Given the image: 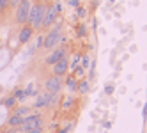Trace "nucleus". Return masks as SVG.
Listing matches in <instances>:
<instances>
[{
  "label": "nucleus",
  "instance_id": "obj_1",
  "mask_svg": "<svg viewBox=\"0 0 147 133\" xmlns=\"http://www.w3.org/2000/svg\"><path fill=\"white\" fill-rule=\"evenodd\" d=\"M48 2L46 0H37V2H32L30 5V13H28V20H27V25H30L36 30L41 28V23H43V18L46 14V9H48Z\"/></svg>",
  "mask_w": 147,
  "mask_h": 133
},
{
  "label": "nucleus",
  "instance_id": "obj_2",
  "mask_svg": "<svg viewBox=\"0 0 147 133\" xmlns=\"http://www.w3.org/2000/svg\"><path fill=\"white\" fill-rule=\"evenodd\" d=\"M60 11H62V2H60V0H57V2H53L51 5H48L46 14H45V18H43V23H41V28H39V30H48V28L53 27V25L59 22Z\"/></svg>",
  "mask_w": 147,
  "mask_h": 133
},
{
  "label": "nucleus",
  "instance_id": "obj_3",
  "mask_svg": "<svg viewBox=\"0 0 147 133\" xmlns=\"http://www.w3.org/2000/svg\"><path fill=\"white\" fill-rule=\"evenodd\" d=\"M60 39H62V23L57 22L53 27L48 30V34L43 36V48L45 50H53L60 45Z\"/></svg>",
  "mask_w": 147,
  "mask_h": 133
},
{
  "label": "nucleus",
  "instance_id": "obj_4",
  "mask_svg": "<svg viewBox=\"0 0 147 133\" xmlns=\"http://www.w3.org/2000/svg\"><path fill=\"white\" fill-rule=\"evenodd\" d=\"M45 124V119H43V114L41 112H36V114H28L23 117V122L22 126L18 128V131H27V130H32V128H37V126H43Z\"/></svg>",
  "mask_w": 147,
  "mask_h": 133
},
{
  "label": "nucleus",
  "instance_id": "obj_5",
  "mask_svg": "<svg viewBox=\"0 0 147 133\" xmlns=\"http://www.w3.org/2000/svg\"><path fill=\"white\" fill-rule=\"evenodd\" d=\"M30 5H32V0H22L18 4V7L14 9L16 14H14V22L18 25H25L27 20H28V13H30Z\"/></svg>",
  "mask_w": 147,
  "mask_h": 133
},
{
  "label": "nucleus",
  "instance_id": "obj_6",
  "mask_svg": "<svg viewBox=\"0 0 147 133\" xmlns=\"http://www.w3.org/2000/svg\"><path fill=\"white\" fill-rule=\"evenodd\" d=\"M43 87H45V90H48V92L60 94L62 87H64V82H62V76H55V75H51V76L45 78V82H43Z\"/></svg>",
  "mask_w": 147,
  "mask_h": 133
},
{
  "label": "nucleus",
  "instance_id": "obj_7",
  "mask_svg": "<svg viewBox=\"0 0 147 133\" xmlns=\"http://www.w3.org/2000/svg\"><path fill=\"white\" fill-rule=\"evenodd\" d=\"M64 57H67V48L64 45H60V46L53 48V52L45 59V66H53V64H57L59 60L64 59Z\"/></svg>",
  "mask_w": 147,
  "mask_h": 133
},
{
  "label": "nucleus",
  "instance_id": "obj_8",
  "mask_svg": "<svg viewBox=\"0 0 147 133\" xmlns=\"http://www.w3.org/2000/svg\"><path fill=\"white\" fill-rule=\"evenodd\" d=\"M67 71H69V60H67V57L60 59L57 64L51 66V75H55V76H66Z\"/></svg>",
  "mask_w": 147,
  "mask_h": 133
},
{
  "label": "nucleus",
  "instance_id": "obj_9",
  "mask_svg": "<svg viewBox=\"0 0 147 133\" xmlns=\"http://www.w3.org/2000/svg\"><path fill=\"white\" fill-rule=\"evenodd\" d=\"M34 36V28L30 27V25H22V28H20V32H18V43L20 45H27L30 39H32Z\"/></svg>",
  "mask_w": 147,
  "mask_h": 133
},
{
  "label": "nucleus",
  "instance_id": "obj_10",
  "mask_svg": "<svg viewBox=\"0 0 147 133\" xmlns=\"http://www.w3.org/2000/svg\"><path fill=\"white\" fill-rule=\"evenodd\" d=\"M64 85L67 87L69 92H76L78 90V78L75 75H66V82H64Z\"/></svg>",
  "mask_w": 147,
  "mask_h": 133
},
{
  "label": "nucleus",
  "instance_id": "obj_11",
  "mask_svg": "<svg viewBox=\"0 0 147 133\" xmlns=\"http://www.w3.org/2000/svg\"><path fill=\"white\" fill-rule=\"evenodd\" d=\"M45 96V99H46V103H48V108H51V107H57L59 105V94H55V92H48V90H45V92H41Z\"/></svg>",
  "mask_w": 147,
  "mask_h": 133
},
{
  "label": "nucleus",
  "instance_id": "obj_12",
  "mask_svg": "<svg viewBox=\"0 0 147 133\" xmlns=\"http://www.w3.org/2000/svg\"><path fill=\"white\" fill-rule=\"evenodd\" d=\"M22 122H23V117H20L16 114H11L9 119H7V126L9 128H20V126H22Z\"/></svg>",
  "mask_w": 147,
  "mask_h": 133
},
{
  "label": "nucleus",
  "instance_id": "obj_13",
  "mask_svg": "<svg viewBox=\"0 0 147 133\" xmlns=\"http://www.w3.org/2000/svg\"><path fill=\"white\" fill-rule=\"evenodd\" d=\"M89 89H90V82L85 78V80H80V82H78V90H76V92L82 94V96H85V94L89 92Z\"/></svg>",
  "mask_w": 147,
  "mask_h": 133
},
{
  "label": "nucleus",
  "instance_id": "obj_14",
  "mask_svg": "<svg viewBox=\"0 0 147 133\" xmlns=\"http://www.w3.org/2000/svg\"><path fill=\"white\" fill-rule=\"evenodd\" d=\"M30 110H32V108H30V107H25V105H16L14 107V112H13V114H16V115H20V117H25V115H28L30 114Z\"/></svg>",
  "mask_w": 147,
  "mask_h": 133
},
{
  "label": "nucleus",
  "instance_id": "obj_15",
  "mask_svg": "<svg viewBox=\"0 0 147 133\" xmlns=\"http://www.w3.org/2000/svg\"><path fill=\"white\" fill-rule=\"evenodd\" d=\"M13 96L18 99V103H23V101L27 99V96H25V92H23V89H22V87H16V89L13 90Z\"/></svg>",
  "mask_w": 147,
  "mask_h": 133
},
{
  "label": "nucleus",
  "instance_id": "obj_16",
  "mask_svg": "<svg viewBox=\"0 0 147 133\" xmlns=\"http://www.w3.org/2000/svg\"><path fill=\"white\" fill-rule=\"evenodd\" d=\"M32 108H48V103H46V99L43 94H39L37 99H36V103L32 105Z\"/></svg>",
  "mask_w": 147,
  "mask_h": 133
},
{
  "label": "nucleus",
  "instance_id": "obj_17",
  "mask_svg": "<svg viewBox=\"0 0 147 133\" xmlns=\"http://www.w3.org/2000/svg\"><path fill=\"white\" fill-rule=\"evenodd\" d=\"M4 105H5L7 108H14V107L18 105V99H16V98L11 94V96H7V98L4 99Z\"/></svg>",
  "mask_w": 147,
  "mask_h": 133
},
{
  "label": "nucleus",
  "instance_id": "obj_18",
  "mask_svg": "<svg viewBox=\"0 0 147 133\" xmlns=\"http://www.w3.org/2000/svg\"><path fill=\"white\" fill-rule=\"evenodd\" d=\"M23 92H25V96L28 98V96H36V94H37V90H36L34 85H27V87L23 89Z\"/></svg>",
  "mask_w": 147,
  "mask_h": 133
},
{
  "label": "nucleus",
  "instance_id": "obj_19",
  "mask_svg": "<svg viewBox=\"0 0 147 133\" xmlns=\"http://www.w3.org/2000/svg\"><path fill=\"white\" fill-rule=\"evenodd\" d=\"M87 34H89L87 27L83 25V23H82V25H78V36H80V37H87Z\"/></svg>",
  "mask_w": 147,
  "mask_h": 133
},
{
  "label": "nucleus",
  "instance_id": "obj_20",
  "mask_svg": "<svg viewBox=\"0 0 147 133\" xmlns=\"http://www.w3.org/2000/svg\"><path fill=\"white\" fill-rule=\"evenodd\" d=\"M80 60H82V68H89L90 66V57L89 55H83V57H80Z\"/></svg>",
  "mask_w": 147,
  "mask_h": 133
},
{
  "label": "nucleus",
  "instance_id": "obj_21",
  "mask_svg": "<svg viewBox=\"0 0 147 133\" xmlns=\"http://www.w3.org/2000/svg\"><path fill=\"white\" fill-rule=\"evenodd\" d=\"M85 14H87V9H85V7H82V5L76 7V16H78V18H85Z\"/></svg>",
  "mask_w": 147,
  "mask_h": 133
},
{
  "label": "nucleus",
  "instance_id": "obj_22",
  "mask_svg": "<svg viewBox=\"0 0 147 133\" xmlns=\"http://www.w3.org/2000/svg\"><path fill=\"white\" fill-rule=\"evenodd\" d=\"M7 7H9V0H0V14H4Z\"/></svg>",
  "mask_w": 147,
  "mask_h": 133
},
{
  "label": "nucleus",
  "instance_id": "obj_23",
  "mask_svg": "<svg viewBox=\"0 0 147 133\" xmlns=\"http://www.w3.org/2000/svg\"><path fill=\"white\" fill-rule=\"evenodd\" d=\"M43 131H45V124L43 126H37V128H32V130H27L23 133H43Z\"/></svg>",
  "mask_w": 147,
  "mask_h": 133
},
{
  "label": "nucleus",
  "instance_id": "obj_24",
  "mask_svg": "<svg viewBox=\"0 0 147 133\" xmlns=\"http://www.w3.org/2000/svg\"><path fill=\"white\" fill-rule=\"evenodd\" d=\"M75 76H83L85 75V68H82V66H78V68H75V73H73Z\"/></svg>",
  "mask_w": 147,
  "mask_h": 133
},
{
  "label": "nucleus",
  "instance_id": "obj_25",
  "mask_svg": "<svg viewBox=\"0 0 147 133\" xmlns=\"http://www.w3.org/2000/svg\"><path fill=\"white\" fill-rule=\"evenodd\" d=\"M113 90H115V85H113V84H107V87H105V92L110 96V94H113Z\"/></svg>",
  "mask_w": 147,
  "mask_h": 133
},
{
  "label": "nucleus",
  "instance_id": "obj_26",
  "mask_svg": "<svg viewBox=\"0 0 147 133\" xmlns=\"http://www.w3.org/2000/svg\"><path fill=\"white\" fill-rule=\"evenodd\" d=\"M37 48H43V36H39L37 41H36V45H34V50H37ZM34 50H32V52H34Z\"/></svg>",
  "mask_w": 147,
  "mask_h": 133
},
{
  "label": "nucleus",
  "instance_id": "obj_27",
  "mask_svg": "<svg viewBox=\"0 0 147 133\" xmlns=\"http://www.w3.org/2000/svg\"><path fill=\"white\" fill-rule=\"evenodd\" d=\"M78 64H80V57H75L73 59V64H69V69L75 71V68H78Z\"/></svg>",
  "mask_w": 147,
  "mask_h": 133
},
{
  "label": "nucleus",
  "instance_id": "obj_28",
  "mask_svg": "<svg viewBox=\"0 0 147 133\" xmlns=\"http://www.w3.org/2000/svg\"><path fill=\"white\" fill-rule=\"evenodd\" d=\"M20 2H22V0H9V7H13V9H16Z\"/></svg>",
  "mask_w": 147,
  "mask_h": 133
},
{
  "label": "nucleus",
  "instance_id": "obj_29",
  "mask_svg": "<svg viewBox=\"0 0 147 133\" xmlns=\"http://www.w3.org/2000/svg\"><path fill=\"white\" fill-rule=\"evenodd\" d=\"M67 4H69L71 7H75V9H76V7H80V0H69Z\"/></svg>",
  "mask_w": 147,
  "mask_h": 133
},
{
  "label": "nucleus",
  "instance_id": "obj_30",
  "mask_svg": "<svg viewBox=\"0 0 147 133\" xmlns=\"http://www.w3.org/2000/svg\"><path fill=\"white\" fill-rule=\"evenodd\" d=\"M71 126H73V124H71V122H69V124H67V126H64V128H62V130H60L59 133H69V130H71Z\"/></svg>",
  "mask_w": 147,
  "mask_h": 133
},
{
  "label": "nucleus",
  "instance_id": "obj_31",
  "mask_svg": "<svg viewBox=\"0 0 147 133\" xmlns=\"http://www.w3.org/2000/svg\"><path fill=\"white\" fill-rule=\"evenodd\" d=\"M62 107H64L66 110H67V108H71V99H69V98H67V99H64V105H62Z\"/></svg>",
  "mask_w": 147,
  "mask_h": 133
},
{
  "label": "nucleus",
  "instance_id": "obj_32",
  "mask_svg": "<svg viewBox=\"0 0 147 133\" xmlns=\"http://www.w3.org/2000/svg\"><path fill=\"white\" fill-rule=\"evenodd\" d=\"M110 2H115V0H110Z\"/></svg>",
  "mask_w": 147,
  "mask_h": 133
},
{
  "label": "nucleus",
  "instance_id": "obj_33",
  "mask_svg": "<svg viewBox=\"0 0 147 133\" xmlns=\"http://www.w3.org/2000/svg\"><path fill=\"white\" fill-rule=\"evenodd\" d=\"M5 133H11V131H5Z\"/></svg>",
  "mask_w": 147,
  "mask_h": 133
},
{
  "label": "nucleus",
  "instance_id": "obj_34",
  "mask_svg": "<svg viewBox=\"0 0 147 133\" xmlns=\"http://www.w3.org/2000/svg\"><path fill=\"white\" fill-rule=\"evenodd\" d=\"M142 133H145V131H142Z\"/></svg>",
  "mask_w": 147,
  "mask_h": 133
},
{
  "label": "nucleus",
  "instance_id": "obj_35",
  "mask_svg": "<svg viewBox=\"0 0 147 133\" xmlns=\"http://www.w3.org/2000/svg\"><path fill=\"white\" fill-rule=\"evenodd\" d=\"M145 122H147V121H145Z\"/></svg>",
  "mask_w": 147,
  "mask_h": 133
}]
</instances>
